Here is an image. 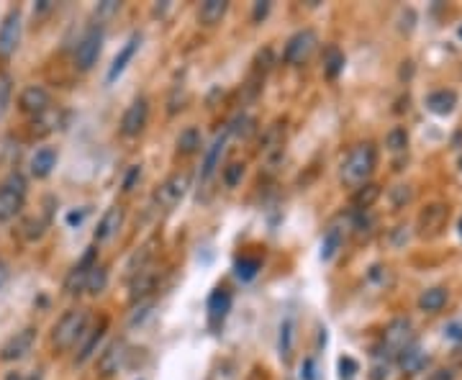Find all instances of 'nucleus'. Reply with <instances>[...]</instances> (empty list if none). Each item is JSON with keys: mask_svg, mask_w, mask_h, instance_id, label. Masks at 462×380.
I'll return each mask as SVG.
<instances>
[{"mask_svg": "<svg viewBox=\"0 0 462 380\" xmlns=\"http://www.w3.org/2000/svg\"><path fill=\"white\" fill-rule=\"evenodd\" d=\"M88 308H70L64 311L62 319L52 329V347L57 352H67L70 347L80 342V336L88 329Z\"/></svg>", "mask_w": 462, "mask_h": 380, "instance_id": "f03ea898", "label": "nucleus"}, {"mask_svg": "<svg viewBox=\"0 0 462 380\" xmlns=\"http://www.w3.org/2000/svg\"><path fill=\"white\" fill-rule=\"evenodd\" d=\"M316 368H314V360H311V357H308L306 362H303V372H300V375H303V380H316Z\"/></svg>", "mask_w": 462, "mask_h": 380, "instance_id": "de8ad7c7", "label": "nucleus"}, {"mask_svg": "<svg viewBox=\"0 0 462 380\" xmlns=\"http://www.w3.org/2000/svg\"><path fill=\"white\" fill-rule=\"evenodd\" d=\"M381 198V185L378 182H365L352 193V209L354 211H367L375 206V200Z\"/></svg>", "mask_w": 462, "mask_h": 380, "instance_id": "a878e982", "label": "nucleus"}, {"mask_svg": "<svg viewBox=\"0 0 462 380\" xmlns=\"http://www.w3.org/2000/svg\"><path fill=\"white\" fill-rule=\"evenodd\" d=\"M378 164V152H375V144L372 142H363V144L352 146V152L347 154V160L342 162V180L347 185H365L367 178L372 175Z\"/></svg>", "mask_w": 462, "mask_h": 380, "instance_id": "f257e3e1", "label": "nucleus"}, {"mask_svg": "<svg viewBox=\"0 0 462 380\" xmlns=\"http://www.w3.org/2000/svg\"><path fill=\"white\" fill-rule=\"evenodd\" d=\"M447 221H450V206L447 203H432V206H426L421 213H418V221H416V229H418V236H436L447 227Z\"/></svg>", "mask_w": 462, "mask_h": 380, "instance_id": "9d476101", "label": "nucleus"}, {"mask_svg": "<svg viewBox=\"0 0 462 380\" xmlns=\"http://www.w3.org/2000/svg\"><path fill=\"white\" fill-rule=\"evenodd\" d=\"M98 265V249L95 247H88V252L80 257V263L75 265L70 275L64 278V290H67V296H80L82 290H85V283H88V275L90 270Z\"/></svg>", "mask_w": 462, "mask_h": 380, "instance_id": "1a4fd4ad", "label": "nucleus"}, {"mask_svg": "<svg viewBox=\"0 0 462 380\" xmlns=\"http://www.w3.org/2000/svg\"><path fill=\"white\" fill-rule=\"evenodd\" d=\"M345 70V55H342V49H336V46H329L327 52H324V75H327L329 80H336L339 75Z\"/></svg>", "mask_w": 462, "mask_h": 380, "instance_id": "c85d7f7f", "label": "nucleus"}, {"mask_svg": "<svg viewBox=\"0 0 462 380\" xmlns=\"http://www.w3.org/2000/svg\"><path fill=\"white\" fill-rule=\"evenodd\" d=\"M414 198V188L411 185H396V188H390V203L396 206V209H403L406 203H411Z\"/></svg>", "mask_w": 462, "mask_h": 380, "instance_id": "4c0bfd02", "label": "nucleus"}, {"mask_svg": "<svg viewBox=\"0 0 462 380\" xmlns=\"http://www.w3.org/2000/svg\"><path fill=\"white\" fill-rule=\"evenodd\" d=\"M34 342H37V329H34V326L21 329V332H16V334L8 339V342L0 347V360H3V362H19V360H23V357L31 352Z\"/></svg>", "mask_w": 462, "mask_h": 380, "instance_id": "f8f14e48", "label": "nucleus"}, {"mask_svg": "<svg viewBox=\"0 0 462 380\" xmlns=\"http://www.w3.org/2000/svg\"><path fill=\"white\" fill-rule=\"evenodd\" d=\"M411 227H396L393 229V236H390V245L393 247H403L408 242V236H411V231H408Z\"/></svg>", "mask_w": 462, "mask_h": 380, "instance_id": "79ce46f5", "label": "nucleus"}, {"mask_svg": "<svg viewBox=\"0 0 462 380\" xmlns=\"http://www.w3.org/2000/svg\"><path fill=\"white\" fill-rule=\"evenodd\" d=\"M318 44V37L314 28H300L296 31L293 37L288 39V44H285V52H282V59L288 64H303L308 62V57L314 55V49Z\"/></svg>", "mask_w": 462, "mask_h": 380, "instance_id": "423d86ee", "label": "nucleus"}, {"mask_svg": "<svg viewBox=\"0 0 462 380\" xmlns=\"http://www.w3.org/2000/svg\"><path fill=\"white\" fill-rule=\"evenodd\" d=\"M244 178V162H231L224 167V185L227 188H236Z\"/></svg>", "mask_w": 462, "mask_h": 380, "instance_id": "c9c22d12", "label": "nucleus"}, {"mask_svg": "<svg viewBox=\"0 0 462 380\" xmlns=\"http://www.w3.org/2000/svg\"><path fill=\"white\" fill-rule=\"evenodd\" d=\"M339 370H342V378H352L354 372L360 370V365H357L352 357H342V360H339Z\"/></svg>", "mask_w": 462, "mask_h": 380, "instance_id": "a18cd8bd", "label": "nucleus"}, {"mask_svg": "<svg viewBox=\"0 0 462 380\" xmlns=\"http://www.w3.org/2000/svg\"><path fill=\"white\" fill-rule=\"evenodd\" d=\"M6 380H23V378H21V372H8V378Z\"/></svg>", "mask_w": 462, "mask_h": 380, "instance_id": "864d4df0", "label": "nucleus"}, {"mask_svg": "<svg viewBox=\"0 0 462 380\" xmlns=\"http://www.w3.org/2000/svg\"><path fill=\"white\" fill-rule=\"evenodd\" d=\"M8 278H10V267H8V263L0 257V288L8 283Z\"/></svg>", "mask_w": 462, "mask_h": 380, "instance_id": "09e8293b", "label": "nucleus"}, {"mask_svg": "<svg viewBox=\"0 0 462 380\" xmlns=\"http://www.w3.org/2000/svg\"><path fill=\"white\" fill-rule=\"evenodd\" d=\"M106 329H108V319L100 316V321L93 329H85V334L80 336V347H77V354H75V362L77 365H85L93 354L98 352V344L103 342L106 336Z\"/></svg>", "mask_w": 462, "mask_h": 380, "instance_id": "4468645a", "label": "nucleus"}, {"mask_svg": "<svg viewBox=\"0 0 462 380\" xmlns=\"http://www.w3.org/2000/svg\"><path fill=\"white\" fill-rule=\"evenodd\" d=\"M146 121H149V100L144 95H139V98L131 100V106L121 116V134L126 139H134L144 131Z\"/></svg>", "mask_w": 462, "mask_h": 380, "instance_id": "6e6552de", "label": "nucleus"}, {"mask_svg": "<svg viewBox=\"0 0 462 380\" xmlns=\"http://www.w3.org/2000/svg\"><path fill=\"white\" fill-rule=\"evenodd\" d=\"M293 342H296V319L285 316L280 324V334H278V354L282 362L293 357Z\"/></svg>", "mask_w": 462, "mask_h": 380, "instance_id": "4be33fe9", "label": "nucleus"}, {"mask_svg": "<svg viewBox=\"0 0 462 380\" xmlns=\"http://www.w3.org/2000/svg\"><path fill=\"white\" fill-rule=\"evenodd\" d=\"M444 332H447V336H452V339H462V324H450Z\"/></svg>", "mask_w": 462, "mask_h": 380, "instance_id": "8fccbe9b", "label": "nucleus"}, {"mask_svg": "<svg viewBox=\"0 0 462 380\" xmlns=\"http://www.w3.org/2000/svg\"><path fill=\"white\" fill-rule=\"evenodd\" d=\"M82 216H85V211H82V213H70V224H75V221L80 224V221H82Z\"/></svg>", "mask_w": 462, "mask_h": 380, "instance_id": "603ef678", "label": "nucleus"}, {"mask_svg": "<svg viewBox=\"0 0 462 380\" xmlns=\"http://www.w3.org/2000/svg\"><path fill=\"white\" fill-rule=\"evenodd\" d=\"M49 106H52V93L46 91V88H41V85H28L19 95V108L23 113H31V116L46 113Z\"/></svg>", "mask_w": 462, "mask_h": 380, "instance_id": "ddd939ff", "label": "nucleus"}, {"mask_svg": "<svg viewBox=\"0 0 462 380\" xmlns=\"http://www.w3.org/2000/svg\"><path fill=\"white\" fill-rule=\"evenodd\" d=\"M272 64H275V55H272V49L270 46H264V49H260L257 52V57H254V75H262L270 70Z\"/></svg>", "mask_w": 462, "mask_h": 380, "instance_id": "e433bc0d", "label": "nucleus"}, {"mask_svg": "<svg viewBox=\"0 0 462 380\" xmlns=\"http://www.w3.org/2000/svg\"><path fill=\"white\" fill-rule=\"evenodd\" d=\"M57 167V149L55 146H41L34 152L31 157V175L39 178V180H44L52 175V170Z\"/></svg>", "mask_w": 462, "mask_h": 380, "instance_id": "412c9836", "label": "nucleus"}, {"mask_svg": "<svg viewBox=\"0 0 462 380\" xmlns=\"http://www.w3.org/2000/svg\"><path fill=\"white\" fill-rule=\"evenodd\" d=\"M229 131H231V134H236V136H249L254 131V118L242 113V116L236 118L234 124H229Z\"/></svg>", "mask_w": 462, "mask_h": 380, "instance_id": "58836bf2", "label": "nucleus"}, {"mask_svg": "<svg viewBox=\"0 0 462 380\" xmlns=\"http://www.w3.org/2000/svg\"><path fill=\"white\" fill-rule=\"evenodd\" d=\"M229 126L221 131V134L213 139V144L209 146V152H206V160H203V170H200V180L209 182L211 178H213V172L218 170V162H221V154H224V149H227V142H229Z\"/></svg>", "mask_w": 462, "mask_h": 380, "instance_id": "a211bd4d", "label": "nucleus"}, {"mask_svg": "<svg viewBox=\"0 0 462 380\" xmlns=\"http://www.w3.org/2000/svg\"><path fill=\"white\" fill-rule=\"evenodd\" d=\"M200 142H203V136H200V131L195 126H188L185 131H180V136H177V154H182V157H191V154H195L200 149Z\"/></svg>", "mask_w": 462, "mask_h": 380, "instance_id": "cd10ccee", "label": "nucleus"}, {"mask_svg": "<svg viewBox=\"0 0 462 380\" xmlns=\"http://www.w3.org/2000/svg\"><path fill=\"white\" fill-rule=\"evenodd\" d=\"M282 139H285V126L282 124H272L267 126V131L262 134V152L270 154V152H278L282 146Z\"/></svg>", "mask_w": 462, "mask_h": 380, "instance_id": "7c9ffc66", "label": "nucleus"}, {"mask_svg": "<svg viewBox=\"0 0 462 380\" xmlns=\"http://www.w3.org/2000/svg\"><path fill=\"white\" fill-rule=\"evenodd\" d=\"M457 37H460V39H462V26H460V28H457Z\"/></svg>", "mask_w": 462, "mask_h": 380, "instance_id": "5fc2aeb1", "label": "nucleus"}, {"mask_svg": "<svg viewBox=\"0 0 462 380\" xmlns=\"http://www.w3.org/2000/svg\"><path fill=\"white\" fill-rule=\"evenodd\" d=\"M339 247H342V231L336 227H331L324 234V245H321V260H331L336 252H339Z\"/></svg>", "mask_w": 462, "mask_h": 380, "instance_id": "72a5a7b5", "label": "nucleus"}, {"mask_svg": "<svg viewBox=\"0 0 462 380\" xmlns=\"http://www.w3.org/2000/svg\"><path fill=\"white\" fill-rule=\"evenodd\" d=\"M227 10H229L227 0H206L198 8V21L203 26L211 28V26H216V23H221V19L227 16Z\"/></svg>", "mask_w": 462, "mask_h": 380, "instance_id": "5701e85b", "label": "nucleus"}, {"mask_svg": "<svg viewBox=\"0 0 462 380\" xmlns=\"http://www.w3.org/2000/svg\"><path fill=\"white\" fill-rule=\"evenodd\" d=\"M21 31H23V21H21V10L10 8L6 19L0 23V59H10L16 55L21 44Z\"/></svg>", "mask_w": 462, "mask_h": 380, "instance_id": "0eeeda50", "label": "nucleus"}, {"mask_svg": "<svg viewBox=\"0 0 462 380\" xmlns=\"http://www.w3.org/2000/svg\"><path fill=\"white\" fill-rule=\"evenodd\" d=\"M388 378V368H375L372 370V380H385Z\"/></svg>", "mask_w": 462, "mask_h": 380, "instance_id": "3c124183", "label": "nucleus"}, {"mask_svg": "<svg viewBox=\"0 0 462 380\" xmlns=\"http://www.w3.org/2000/svg\"><path fill=\"white\" fill-rule=\"evenodd\" d=\"M121 227H124V209H121V206H110V209L100 216L98 227L93 231V242H95V245H106V242H110V239L121 231Z\"/></svg>", "mask_w": 462, "mask_h": 380, "instance_id": "2eb2a0df", "label": "nucleus"}, {"mask_svg": "<svg viewBox=\"0 0 462 380\" xmlns=\"http://www.w3.org/2000/svg\"><path fill=\"white\" fill-rule=\"evenodd\" d=\"M106 285H108V270H106L103 265H95V267L90 270V275H88L85 290H88L90 296H98V293L106 290Z\"/></svg>", "mask_w": 462, "mask_h": 380, "instance_id": "2f4dec72", "label": "nucleus"}, {"mask_svg": "<svg viewBox=\"0 0 462 380\" xmlns=\"http://www.w3.org/2000/svg\"><path fill=\"white\" fill-rule=\"evenodd\" d=\"M267 13H270V3H267V0H262V3H254L252 21H254V23H260V21L267 19Z\"/></svg>", "mask_w": 462, "mask_h": 380, "instance_id": "49530a36", "label": "nucleus"}, {"mask_svg": "<svg viewBox=\"0 0 462 380\" xmlns=\"http://www.w3.org/2000/svg\"><path fill=\"white\" fill-rule=\"evenodd\" d=\"M103 49V28L95 23L80 37L77 46H75V70L77 73H90Z\"/></svg>", "mask_w": 462, "mask_h": 380, "instance_id": "20e7f679", "label": "nucleus"}, {"mask_svg": "<svg viewBox=\"0 0 462 380\" xmlns=\"http://www.w3.org/2000/svg\"><path fill=\"white\" fill-rule=\"evenodd\" d=\"M460 234H462V218H460Z\"/></svg>", "mask_w": 462, "mask_h": 380, "instance_id": "6e6d98bb", "label": "nucleus"}, {"mask_svg": "<svg viewBox=\"0 0 462 380\" xmlns=\"http://www.w3.org/2000/svg\"><path fill=\"white\" fill-rule=\"evenodd\" d=\"M260 270H262V263H260L257 257H242V260H236V265H234V275L242 283L254 281Z\"/></svg>", "mask_w": 462, "mask_h": 380, "instance_id": "c756f323", "label": "nucleus"}, {"mask_svg": "<svg viewBox=\"0 0 462 380\" xmlns=\"http://www.w3.org/2000/svg\"><path fill=\"white\" fill-rule=\"evenodd\" d=\"M450 301V293L447 288H426L421 296H418V308L426 311V314H439Z\"/></svg>", "mask_w": 462, "mask_h": 380, "instance_id": "b1692460", "label": "nucleus"}, {"mask_svg": "<svg viewBox=\"0 0 462 380\" xmlns=\"http://www.w3.org/2000/svg\"><path fill=\"white\" fill-rule=\"evenodd\" d=\"M126 344L124 342H110L103 352L98 354V372L103 375V378H113L118 372V368L124 365V357H126Z\"/></svg>", "mask_w": 462, "mask_h": 380, "instance_id": "f3484780", "label": "nucleus"}, {"mask_svg": "<svg viewBox=\"0 0 462 380\" xmlns=\"http://www.w3.org/2000/svg\"><path fill=\"white\" fill-rule=\"evenodd\" d=\"M408 344H414V326H411V321L403 316L393 319V321L385 326V334H383V347H385V352L398 354L401 350H406Z\"/></svg>", "mask_w": 462, "mask_h": 380, "instance_id": "9b49d317", "label": "nucleus"}, {"mask_svg": "<svg viewBox=\"0 0 462 380\" xmlns=\"http://www.w3.org/2000/svg\"><path fill=\"white\" fill-rule=\"evenodd\" d=\"M385 146H388L390 152H403L408 146V134H406V129H390L388 136H385Z\"/></svg>", "mask_w": 462, "mask_h": 380, "instance_id": "f704fd0d", "label": "nucleus"}, {"mask_svg": "<svg viewBox=\"0 0 462 380\" xmlns=\"http://www.w3.org/2000/svg\"><path fill=\"white\" fill-rule=\"evenodd\" d=\"M154 288H157V270L144 267V270L136 272L134 278H131V285H128V298L136 303V301L146 298Z\"/></svg>", "mask_w": 462, "mask_h": 380, "instance_id": "aec40b11", "label": "nucleus"}, {"mask_svg": "<svg viewBox=\"0 0 462 380\" xmlns=\"http://www.w3.org/2000/svg\"><path fill=\"white\" fill-rule=\"evenodd\" d=\"M454 106H457V95L454 91H434L429 98H426V108L436 113V116H447V113H452Z\"/></svg>", "mask_w": 462, "mask_h": 380, "instance_id": "393cba45", "label": "nucleus"}, {"mask_svg": "<svg viewBox=\"0 0 462 380\" xmlns=\"http://www.w3.org/2000/svg\"><path fill=\"white\" fill-rule=\"evenodd\" d=\"M424 365H426V357L416 344H408L406 350H401L398 352V368L403 372H418Z\"/></svg>", "mask_w": 462, "mask_h": 380, "instance_id": "bb28decb", "label": "nucleus"}, {"mask_svg": "<svg viewBox=\"0 0 462 380\" xmlns=\"http://www.w3.org/2000/svg\"><path fill=\"white\" fill-rule=\"evenodd\" d=\"M10 106V77L0 75V118L6 116V111Z\"/></svg>", "mask_w": 462, "mask_h": 380, "instance_id": "a19ab883", "label": "nucleus"}, {"mask_svg": "<svg viewBox=\"0 0 462 380\" xmlns=\"http://www.w3.org/2000/svg\"><path fill=\"white\" fill-rule=\"evenodd\" d=\"M23 236H26L28 242H37V239H41L44 236V229H46V224L44 221H39V218H26L23 221Z\"/></svg>", "mask_w": 462, "mask_h": 380, "instance_id": "ea45409f", "label": "nucleus"}, {"mask_svg": "<svg viewBox=\"0 0 462 380\" xmlns=\"http://www.w3.org/2000/svg\"><path fill=\"white\" fill-rule=\"evenodd\" d=\"M26 206V178L21 172H10L0 182V224H8Z\"/></svg>", "mask_w": 462, "mask_h": 380, "instance_id": "7ed1b4c3", "label": "nucleus"}, {"mask_svg": "<svg viewBox=\"0 0 462 380\" xmlns=\"http://www.w3.org/2000/svg\"><path fill=\"white\" fill-rule=\"evenodd\" d=\"M149 257H152V245L139 247V252H134V257L126 265V278L131 281L136 272H142L144 267H149Z\"/></svg>", "mask_w": 462, "mask_h": 380, "instance_id": "473e14b6", "label": "nucleus"}, {"mask_svg": "<svg viewBox=\"0 0 462 380\" xmlns=\"http://www.w3.org/2000/svg\"><path fill=\"white\" fill-rule=\"evenodd\" d=\"M188 185H191V175H188V172H175V175H170L160 188L154 190V198H152L154 206L162 211L175 209L182 200V196H185Z\"/></svg>", "mask_w": 462, "mask_h": 380, "instance_id": "39448f33", "label": "nucleus"}, {"mask_svg": "<svg viewBox=\"0 0 462 380\" xmlns=\"http://www.w3.org/2000/svg\"><path fill=\"white\" fill-rule=\"evenodd\" d=\"M460 170H462V160H460Z\"/></svg>", "mask_w": 462, "mask_h": 380, "instance_id": "4d7b16f0", "label": "nucleus"}, {"mask_svg": "<svg viewBox=\"0 0 462 380\" xmlns=\"http://www.w3.org/2000/svg\"><path fill=\"white\" fill-rule=\"evenodd\" d=\"M139 46H142V37H139V34H134V37L128 39L126 44L121 46V52L116 55V59L110 62L108 75H106V82H113L118 75H124V70L128 67V62H131V59H134V55L139 52Z\"/></svg>", "mask_w": 462, "mask_h": 380, "instance_id": "6ab92c4d", "label": "nucleus"}, {"mask_svg": "<svg viewBox=\"0 0 462 380\" xmlns=\"http://www.w3.org/2000/svg\"><path fill=\"white\" fill-rule=\"evenodd\" d=\"M142 178V164H131V170H128L126 180H124V193H131L134 190V182Z\"/></svg>", "mask_w": 462, "mask_h": 380, "instance_id": "37998d69", "label": "nucleus"}, {"mask_svg": "<svg viewBox=\"0 0 462 380\" xmlns=\"http://www.w3.org/2000/svg\"><path fill=\"white\" fill-rule=\"evenodd\" d=\"M231 303H234V298H231V293H229L227 288H216L213 293H211V298H209V326L211 329H218V326L227 321L229 311H231Z\"/></svg>", "mask_w": 462, "mask_h": 380, "instance_id": "dca6fc26", "label": "nucleus"}, {"mask_svg": "<svg viewBox=\"0 0 462 380\" xmlns=\"http://www.w3.org/2000/svg\"><path fill=\"white\" fill-rule=\"evenodd\" d=\"M118 8H121V3H118V0H106V3H100L98 6V19H108V16L118 13Z\"/></svg>", "mask_w": 462, "mask_h": 380, "instance_id": "c03bdc74", "label": "nucleus"}]
</instances>
